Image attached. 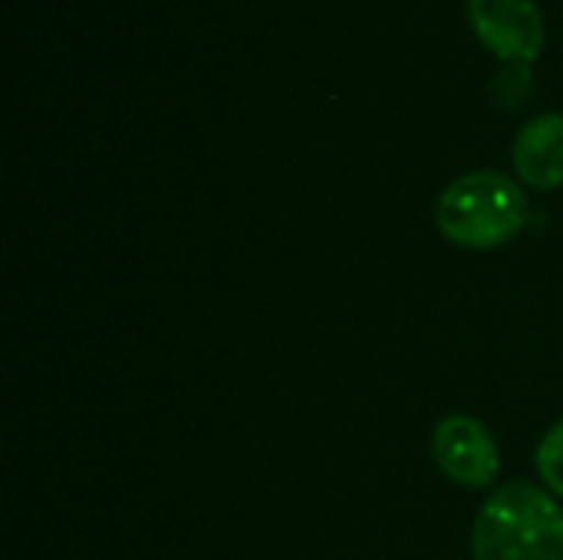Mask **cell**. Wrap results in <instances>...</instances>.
Segmentation results:
<instances>
[{
  "label": "cell",
  "mask_w": 563,
  "mask_h": 560,
  "mask_svg": "<svg viewBox=\"0 0 563 560\" xmlns=\"http://www.w3.org/2000/svg\"><path fill=\"white\" fill-rule=\"evenodd\" d=\"M475 560H563V508L538 485H501L472 528Z\"/></svg>",
  "instance_id": "obj_1"
},
{
  "label": "cell",
  "mask_w": 563,
  "mask_h": 560,
  "mask_svg": "<svg viewBox=\"0 0 563 560\" xmlns=\"http://www.w3.org/2000/svg\"><path fill=\"white\" fill-rule=\"evenodd\" d=\"M525 191L501 172H468L455 178L435 205V228L459 248L492 251L528 224Z\"/></svg>",
  "instance_id": "obj_2"
},
{
  "label": "cell",
  "mask_w": 563,
  "mask_h": 560,
  "mask_svg": "<svg viewBox=\"0 0 563 560\" xmlns=\"http://www.w3.org/2000/svg\"><path fill=\"white\" fill-rule=\"evenodd\" d=\"M475 36L511 63H531L544 50V17L534 0H468Z\"/></svg>",
  "instance_id": "obj_3"
},
{
  "label": "cell",
  "mask_w": 563,
  "mask_h": 560,
  "mask_svg": "<svg viewBox=\"0 0 563 560\" xmlns=\"http://www.w3.org/2000/svg\"><path fill=\"white\" fill-rule=\"evenodd\" d=\"M432 455L439 469L465 488L492 485L501 469L495 436L472 416H445L435 426Z\"/></svg>",
  "instance_id": "obj_4"
},
{
  "label": "cell",
  "mask_w": 563,
  "mask_h": 560,
  "mask_svg": "<svg viewBox=\"0 0 563 560\" xmlns=\"http://www.w3.org/2000/svg\"><path fill=\"white\" fill-rule=\"evenodd\" d=\"M515 168L531 188L563 185V112H544L531 119L515 139Z\"/></svg>",
  "instance_id": "obj_5"
},
{
  "label": "cell",
  "mask_w": 563,
  "mask_h": 560,
  "mask_svg": "<svg viewBox=\"0 0 563 560\" xmlns=\"http://www.w3.org/2000/svg\"><path fill=\"white\" fill-rule=\"evenodd\" d=\"M538 475L554 495L563 498V419L538 446Z\"/></svg>",
  "instance_id": "obj_6"
}]
</instances>
